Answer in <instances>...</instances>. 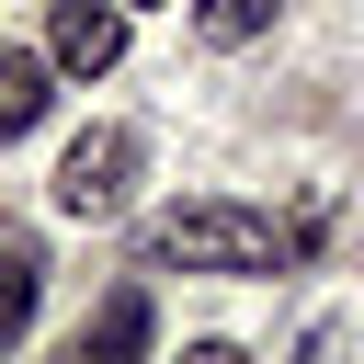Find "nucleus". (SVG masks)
<instances>
[{"label":"nucleus","mask_w":364,"mask_h":364,"mask_svg":"<svg viewBox=\"0 0 364 364\" xmlns=\"http://www.w3.org/2000/svg\"><path fill=\"white\" fill-rule=\"evenodd\" d=\"M46 57H57L68 80H102V68L125 57V0H57V23H46Z\"/></svg>","instance_id":"3"},{"label":"nucleus","mask_w":364,"mask_h":364,"mask_svg":"<svg viewBox=\"0 0 364 364\" xmlns=\"http://www.w3.org/2000/svg\"><path fill=\"white\" fill-rule=\"evenodd\" d=\"M46 102H57V57L0 46V148H11V136H34V125H46Z\"/></svg>","instance_id":"4"},{"label":"nucleus","mask_w":364,"mask_h":364,"mask_svg":"<svg viewBox=\"0 0 364 364\" xmlns=\"http://www.w3.org/2000/svg\"><path fill=\"white\" fill-rule=\"evenodd\" d=\"M34 330V250H0V353Z\"/></svg>","instance_id":"7"},{"label":"nucleus","mask_w":364,"mask_h":364,"mask_svg":"<svg viewBox=\"0 0 364 364\" xmlns=\"http://www.w3.org/2000/svg\"><path fill=\"white\" fill-rule=\"evenodd\" d=\"M136 262L148 273H273L284 262V228L273 216H250V205H159L148 228H136Z\"/></svg>","instance_id":"1"},{"label":"nucleus","mask_w":364,"mask_h":364,"mask_svg":"<svg viewBox=\"0 0 364 364\" xmlns=\"http://www.w3.org/2000/svg\"><path fill=\"white\" fill-rule=\"evenodd\" d=\"M273 11L284 0H193V34L205 46H250V34H273Z\"/></svg>","instance_id":"5"},{"label":"nucleus","mask_w":364,"mask_h":364,"mask_svg":"<svg viewBox=\"0 0 364 364\" xmlns=\"http://www.w3.org/2000/svg\"><path fill=\"white\" fill-rule=\"evenodd\" d=\"M136 341H148V296H136V284H114V296H102V318H91V353H136Z\"/></svg>","instance_id":"6"},{"label":"nucleus","mask_w":364,"mask_h":364,"mask_svg":"<svg viewBox=\"0 0 364 364\" xmlns=\"http://www.w3.org/2000/svg\"><path fill=\"white\" fill-rule=\"evenodd\" d=\"M125 182H136V136H125V125H91V136H68V159H57V216H114Z\"/></svg>","instance_id":"2"}]
</instances>
